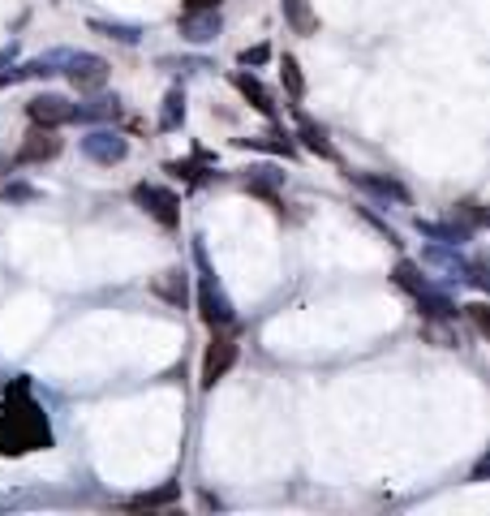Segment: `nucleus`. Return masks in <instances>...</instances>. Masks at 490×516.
Segmentation results:
<instances>
[{
    "instance_id": "12",
    "label": "nucleus",
    "mask_w": 490,
    "mask_h": 516,
    "mask_svg": "<svg viewBox=\"0 0 490 516\" xmlns=\"http://www.w3.org/2000/svg\"><path fill=\"white\" fill-rule=\"evenodd\" d=\"M233 86H236V91H241V95H245L250 103H254V108L263 112V117H275L272 95H267V86H263V82H258L254 74H233Z\"/></svg>"
},
{
    "instance_id": "23",
    "label": "nucleus",
    "mask_w": 490,
    "mask_h": 516,
    "mask_svg": "<svg viewBox=\"0 0 490 516\" xmlns=\"http://www.w3.org/2000/svg\"><path fill=\"white\" fill-rule=\"evenodd\" d=\"M280 74H284V86H289V95H293V100H301V95H306V78H301V65H297V57H284V60H280Z\"/></svg>"
},
{
    "instance_id": "11",
    "label": "nucleus",
    "mask_w": 490,
    "mask_h": 516,
    "mask_svg": "<svg viewBox=\"0 0 490 516\" xmlns=\"http://www.w3.org/2000/svg\"><path fill=\"white\" fill-rule=\"evenodd\" d=\"M417 233H422V237H431L434 245H465V241L473 237V228L456 224V219H448V224H434V219H417Z\"/></svg>"
},
{
    "instance_id": "7",
    "label": "nucleus",
    "mask_w": 490,
    "mask_h": 516,
    "mask_svg": "<svg viewBox=\"0 0 490 516\" xmlns=\"http://www.w3.org/2000/svg\"><path fill=\"white\" fill-rule=\"evenodd\" d=\"M177 31L185 43H211L224 31V18H219V9H185Z\"/></svg>"
},
{
    "instance_id": "3",
    "label": "nucleus",
    "mask_w": 490,
    "mask_h": 516,
    "mask_svg": "<svg viewBox=\"0 0 490 516\" xmlns=\"http://www.w3.org/2000/svg\"><path fill=\"white\" fill-rule=\"evenodd\" d=\"M134 202L147 211V216L156 219L159 228H177L181 224V199L173 194V190H164V185H151V181H138L134 185Z\"/></svg>"
},
{
    "instance_id": "2",
    "label": "nucleus",
    "mask_w": 490,
    "mask_h": 516,
    "mask_svg": "<svg viewBox=\"0 0 490 516\" xmlns=\"http://www.w3.org/2000/svg\"><path fill=\"white\" fill-rule=\"evenodd\" d=\"M194 258H198V315H202L207 327H228V323L236 318L233 298L224 293V284H219V276L211 271V262H207V250H202V245H194Z\"/></svg>"
},
{
    "instance_id": "29",
    "label": "nucleus",
    "mask_w": 490,
    "mask_h": 516,
    "mask_svg": "<svg viewBox=\"0 0 490 516\" xmlns=\"http://www.w3.org/2000/svg\"><path fill=\"white\" fill-rule=\"evenodd\" d=\"M9 60H13V48H4V52H0V65H9Z\"/></svg>"
},
{
    "instance_id": "17",
    "label": "nucleus",
    "mask_w": 490,
    "mask_h": 516,
    "mask_svg": "<svg viewBox=\"0 0 490 516\" xmlns=\"http://www.w3.org/2000/svg\"><path fill=\"white\" fill-rule=\"evenodd\" d=\"M297 134H301V142H306V151H314V156H323V159H335V147L327 142V134L314 125V120L301 117V125H297Z\"/></svg>"
},
{
    "instance_id": "22",
    "label": "nucleus",
    "mask_w": 490,
    "mask_h": 516,
    "mask_svg": "<svg viewBox=\"0 0 490 516\" xmlns=\"http://www.w3.org/2000/svg\"><path fill=\"white\" fill-rule=\"evenodd\" d=\"M422 336L434 340L439 349H451V344H456V332L448 327V318H426V323H422Z\"/></svg>"
},
{
    "instance_id": "21",
    "label": "nucleus",
    "mask_w": 490,
    "mask_h": 516,
    "mask_svg": "<svg viewBox=\"0 0 490 516\" xmlns=\"http://www.w3.org/2000/svg\"><path fill=\"white\" fill-rule=\"evenodd\" d=\"M241 147H258V151H272V156H293L297 147L280 134H258V138H241Z\"/></svg>"
},
{
    "instance_id": "9",
    "label": "nucleus",
    "mask_w": 490,
    "mask_h": 516,
    "mask_svg": "<svg viewBox=\"0 0 490 516\" xmlns=\"http://www.w3.org/2000/svg\"><path fill=\"white\" fill-rule=\"evenodd\" d=\"M57 156H60L57 129H43V125H35L26 134V142L18 147V164H43V159H57Z\"/></svg>"
},
{
    "instance_id": "1",
    "label": "nucleus",
    "mask_w": 490,
    "mask_h": 516,
    "mask_svg": "<svg viewBox=\"0 0 490 516\" xmlns=\"http://www.w3.org/2000/svg\"><path fill=\"white\" fill-rule=\"evenodd\" d=\"M48 443H52L48 417L26 396V383H18L13 396L4 400V414H0V457H22V452L48 448Z\"/></svg>"
},
{
    "instance_id": "5",
    "label": "nucleus",
    "mask_w": 490,
    "mask_h": 516,
    "mask_svg": "<svg viewBox=\"0 0 490 516\" xmlns=\"http://www.w3.org/2000/svg\"><path fill=\"white\" fill-rule=\"evenodd\" d=\"M236 340L233 336H216L211 344H207V353H202V387H216L219 378L228 375L236 366Z\"/></svg>"
},
{
    "instance_id": "19",
    "label": "nucleus",
    "mask_w": 490,
    "mask_h": 516,
    "mask_svg": "<svg viewBox=\"0 0 490 516\" xmlns=\"http://www.w3.org/2000/svg\"><path fill=\"white\" fill-rule=\"evenodd\" d=\"M112 117H117V100L74 103V120H112Z\"/></svg>"
},
{
    "instance_id": "24",
    "label": "nucleus",
    "mask_w": 490,
    "mask_h": 516,
    "mask_svg": "<svg viewBox=\"0 0 490 516\" xmlns=\"http://www.w3.org/2000/svg\"><path fill=\"white\" fill-rule=\"evenodd\" d=\"M280 181H284V173H275V168H258L254 177H245V185H250V190H258V194H267V190H272V185H280Z\"/></svg>"
},
{
    "instance_id": "26",
    "label": "nucleus",
    "mask_w": 490,
    "mask_h": 516,
    "mask_svg": "<svg viewBox=\"0 0 490 516\" xmlns=\"http://www.w3.org/2000/svg\"><path fill=\"white\" fill-rule=\"evenodd\" d=\"M267 57H272V48L258 43V48H245V52H241V65H245V69H250V65H267Z\"/></svg>"
},
{
    "instance_id": "25",
    "label": "nucleus",
    "mask_w": 490,
    "mask_h": 516,
    "mask_svg": "<svg viewBox=\"0 0 490 516\" xmlns=\"http://www.w3.org/2000/svg\"><path fill=\"white\" fill-rule=\"evenodd\" d=\"M451 216H460V224H465V228H473V233H477V224H482V207H477V202H460V207H456V211H451Z\"/></svg>"
},
{
    "instance_id": "10",
    "label": "nucleus",
    "mask_w": 490,
    "mask_h": 516,
    "mask_svg": "<svg viewBox=\"0 0 490 516\" xmlns=\"http://www.w3.org/2000/svg\"><path fill=\"white\" fill-rule=\"evenodd\" d=\"M357 185L366 190V194H374V199H383V202H396V207H409V190L400 185V181L392 177H374V173H357Z\"/></svg>"
},
{
    "instance_id": "4",
    "label": "nucleus",
    "mask_w": 490,
    "mask_h": 516,
    "mask_svg": "<svg viewBox=\"0 0 490 516\" xmlns=\"http://www.w3.org/2000/svg\"><path fill=\"white\" fill-rule=\"evenodd\" d=\"M65 74H69V82H74L78 91H99V86L108 82V60L95 57V52H69Z\"/></svg>"
},
{
    "instance_id": "20",
    "label": "nucleus",
    "mask_w": 490,
    "mask_h": 516,
    "mask_svg": "<svg viewBox=\"0 0 490 516\" xmlns=\"http://www.w3.org/2000/svg\"><path fill=\"white\" fill-rule=\"evenodd\" d=\"M177 495H181V482H168V486H159L151 495H138L129 508H138V512H142V508H164V503H173Z\"/></svg>"
},
{
    "instance_id": "6",
    "label": "nucleus",
    "mask_w": 490,
    "mask_h": 516,
    "mask_svg": "<svg viewBox=\"0 0 490 516\" xmlns=\"http://www.w3.org/2000/svg\"><path fill=\"white\" fill-rule=\"evenodd\" d=\"M82 156L91 159V164H120V159L129 156V142L120 138L117 129H91L82 138Z\"/></svg>"
},
{
    "instance_id": "15",
    "label": "nucleus",
    "mask_w": 490,
    "mask_h": 516,
    "mask_svg": "<svg viewBox=\"0 0 490 516\" xmlns=\"http://www.w3.org/2000/svg\"><path fill=\"white\" fill-rule=\"evenodd\" d=\"M396 284H400V289H409L413 298H426V293H434V284L422 276V267H417V262H409V258L396 267Z\"/></svg>"
},
{
    "instance_id": "14",
    "label": "nucleus",
    "mask_w": 490,
    "mask_h": 516,
    "mask_svg": "<svg viewBox=\"0 0 490 516\" xmlns=\"http://www.w3.org/2000/svg\"><path fill=\"white\" fill-rule=\"evenodd\" d=\"M181 120H185V91L181 86H173L168 95H164V108H159V129L164 134H173V129H181Z\"/></svg>"
},
{
    "instance_id": "18",
    "label": "nucleus",
    "mask_w": 490,
    "mask_h": 516,
    "mask_svg": "<svg viewBox=\"0 0 490 516\" xmlns=\"http://www.w3.org/2000/svg\"><path fill=\"white\" fill-rule=\"evenodd\" d=\"M91 31L103 35V40H117V43H138L142 31L138 26H125V22H91Z\"/></svg>"
},
{
    "instance_id": "16",
    "label": "nucleus",
    "mask_w": 490,
    "mask_h": 516,
    "mask_svg": "<svg viewBox=\"0 0 490 516\" xmlns=\"http://www.w3.org/2000/svg\"><path fill=\"white\" fill-rule=\"evenodd\" d=\"M280 9H284V18H289V26H293L297 35H314V13H310V4L306 0H280Z\"/></svg>"
},
{
    "instance_id": "27",
    "label": "nucleus",
    "mask_w": 490,
    "mask_h": 516,
    "mask_svg": "<svg viewBox=\"0 0 490 516\" xmlns=\"http://www.w3.org/2000/svg\"><path fill=\"white\" fill-rule=\"evenodd\" d=\"M0 199H4V202H31V199H35V190H31V185H9Z\"/></svg>"
},
{
    "instance_id": "8",
    "label": "nucleus",
    "mask_w": 490,
    "mask_h": 516,
    "mask_svg": "<svg viewBox=\"0 0 490 516\" xmlns=\"http://www.w3.org/2000/svg\"><path fill=\"white\" fill-rule=\"evenodd\" d=\"M26 112H31L35 125L57 129V125H69V120H74V103L65 100V95H35V100L26 103Z\"/></svg>"
},
{
    "instance_id": "28",
    "label": "nucleus",
    "mask_w": 490,
    "mask_h": 516,
    "mask_svg": "<svg viewBox=\"0 0 490 516\" xmlns=\"http://www.w3.org/2000/svg\"><path fill=\"white\" fill-rule=\"evenodd\" d=\"M473 310V323H477V332H490V323H486V310L482 306H469Z\"/></svg>"
},
{
    "instance_id": "13",
    "label": "nucleus",
    "mask_w": 490,
    "mask_h": 516,
    "mask_svg": "<svg viewBox=\"0 0 490 516\" xmlns=\"http://www.w3.org/2000/svg\"><path fill=\"white\" fill-rule=\"evenodd\" d=\"M156 298H164L168 306H185V298H190V284H185V271H164V276H156Z\"/></svg>"
}]
</instances>
